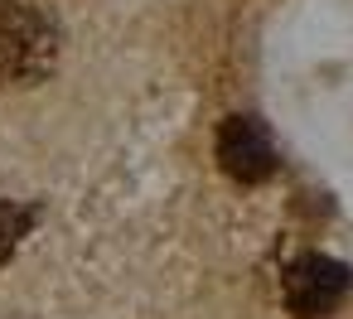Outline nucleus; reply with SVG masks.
Listing matches in <instances>:
<instances>
[{"instance_id":"3","label":"nucleus","mask_w":353,"mask_h":319,"mask_svg":"<svg viewBox=\"0 0 353 319\" xmlns=\"http://www.w3.org/2000/svg\"><path fill=\"white\" fill-rule=\"evenodd\" d=\"M218 165L237 184H266L276 174V145L256 116H228L218 126Z\"/></svg>"},{"instance_id":"5","label":"nucleus","mask_w":353,"mask_h":319,"mask_svg":"<svg viewBox=\"0 0 353 319\" xmlns=\"http://www.w3.org/2000/svg\"><path fill=\"white\" fill-rule=\"evenodd\" d=\"M10 6H15V0H0V15H6V10H10Z\"/></svg>"},{"instance_id":"1","label":"nucleus","mask_w":353,"mask_h":319,"mask_svg":"<svg viewBox=\"0 0 353 319\" xmlns=\"http://www.w3.org/2000/svg\"><path fill=\"white\" fill-rule=\"evenodd\" d=\"M59 54H63V30L44 6L15 0L0 15V92L44 83L59 68Z\"/></svg>"},{"instance_id":"2","label":"nucleus","mask_w":353,"mask_h":319,"mask_svg":"<svg viewBox=\"0 0 353 319\" xmlns=\"http://www.w3.org/2000/svg\"><path fill=\"white\" fill-rule=\"evenodd\" d=\"M353 290V271L324 251H305L290 261L285 271V305L295 319H324L343 305V295Z\"/></svg>"},{"instance_id":"4","label":"nucleus","mask_w":353,"mask_h":319,"mask_svg":"<svg viewBox=\"0 0 353 319\" xmlns=\"http://www.w3.org/2000/svg\"><path fill=\"white\" fill-rule=\"evenodd\" d=\"M39 223V208H30V203H0V261H10L15 256V247H20V237L30 232Z\"/></svg>"}]
</instances>
